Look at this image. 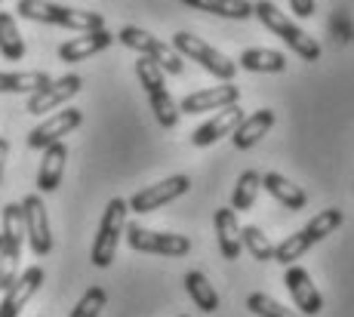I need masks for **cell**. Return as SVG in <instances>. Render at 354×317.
I'll use <instances>...</instances> for the list:
<instances>
[{
	"mask_svg": "<svg viewBox=\"0 0 354 317\" xmlns=\"http://www.w3.org/2000/svg\"><path fill=\"white\" fill-rule=\"evenodd\" d=\"M16 12L22 19H31V22H44V25H62V28L71 31H102L105 28V19L99 12L90 10H71V6L62 3H50V0H19Z\"/></svg>",
	"mask_w": 354,
	"mask_h": 317,
	"instance_id": "1",
	"label": "cell"
},
{
	"mask_svg": "<svg viewBox=\"0 0 354 317\" xmlns=\"http://www.w3.org/2000/svg\"><path fill=\"white\" fill-rule=\"evenodd\" d=\"M253 16L271 31V35L281 37L299 59H305V62H317V59H321V44H317L311 35H305L292 19H287V12H281L271 0H259V3H253Z\"/></svg>",
	"mask_w": 354,
	"mask_h": 317,
	"instance_id": "2",
	"label": "cell"
},
{
	"mask_svg": "<svg viewBox=\"0 0 354 317\" xmlns=\"http://www.w3.org/2000/svg\"><path fill=\"white\" fill-rule=\"evenodd\" d=\"M342 210H321L315 215V219L308 222V225L302 228V231L296 234H287V240H281V244L274 247V262H281V265H292L296 259H302L305 253H308L315 244H321L324 238H330L333 231H336L339 225H342Z\"/></svg>",
	"mask_w": 354,
	"mask_h": 317,
	"instance_id": "3",
	"label": "cell"
},
{
	"mask_svg": "<svg viewBox=\"0 0 354 317\" xmlns=\"http://www.w3.org/2000/svg\"><path fill=\"white\" fill-rule=\"evenodd\" d=\"M22 244H25V219L22 204L3 206V231H0V289H10L19 278V262H22Z\"/></svg>",
	"mask_w": 354,
	"mask_h": 317,
	"instance_id": "4",
	"label": "cell"
},
{
	"mask_svg": "<svg viewBox=\"0 0 354 317\" xmlns=\"http://www.w3.org/2000/svg\"><path fill=\"white\" fill-rule=\"evenodd\" d=\"M127 200L124 198H114L111 204L105 206V215L99 222V234L93 240V265L96 268H108L114 262V253H118V244H120V234L127 228Z\"/></svg>",
	"mask_w": 354,
	"mask_h": 317,
	"instance_id": "5",
	"label": "cell"
},
{
	"mask_svg": "<svg viewBox=\"0 0 354 317\" xmlns=\"http://www.w3.org/2000/svg\"><path fill=\"white\" fill-rule=\"evenodd\" d=\"M173 50L179 52L182 59H192L203 71H209L219 80H231L237 74V62H231L228 56H222L219 50H213L209 44H203L201 37L188 35V31H176L173 35Z\"/></svg>",
	"mask_w": 354,
	"mask_h": 317,
	"instance_id": "6",
	"label": "cell"
},
{
	"mask_svg": "<svg viewBox=\"0 0 354 317\" xmlns=\"http://www.w3.org/2000/svg\"><path fill=\"white\" fill-rule=\"evenodd\" d=\"M118 40L124 46H129V50H136L139 56L158 62L167 74H182V71H185V62H182V56L173 50V46L163 44V40H158L154 35H148V31L136 28V25H127V28H120Z\"/></svg>",
	"mask_w": 354,
	"mask_h": 317,
	"instance_id": "7",
	"label": "cell"
},
{
	"mask_svg": "<svg viewBox=\"0 0 354 317\" xmlns=\"http://www.w3.org/2000/svg\"><path fill=\"white\" fill-rule=\"evenodd\" d=\"M127 244L136 253H154V256H188L192 240L185 234H167V231H151L142 225H127Z\"/></svg>",
	"mask_w": 354,
	"mask_h": 317,
	"instance_id": "8",
	"label": "cell"
},
{
	"mask_svg": "<svg viewBox=\"0 0 354 317\" xmlns=\"http://www.w3.org/2000/svg\"><path fill=\"white\" fill-rule=\"evenodd\" d=\"M22 219H25V240L31 244V253L46 256L53 249V228L40 194H28L22 200Z\"/></svg>",
	"mask_w": 354,
	"mask_h": 317,
	"instance_id": "9",
	"label": "cell"
},
{
	"mask_svg": "<svg viewBox=\"0 0 354 317\" xmlns=\"http://www.w3.org/2000/svg\"><path fill=\"white\" fill-rule=\"evenodd\" d=\"M188 188H192L188 176H169V179L158 182V185H148V188H142V191H136L127 206L133 213H154V210H160V206L173 204L176 198H182Z\"/></svg>",
	"mask_w": 354,
	"mask_h": 317,
	"instance_id": "10",
	"label": "cell"
},
{
	"mask_svg": "<svg viewBox=\"0 0 354 317\" xmlns=\"http://www.w3.org/2000/svg\"><path fill=\"white\" fill-rule=\"evenodd\" d=\"M80 124H84V111H80V108H65V111H56L53 117H46L44 124H37L28 133V148H34V151H44V148L62 142V136H68L71 130H77Z\"/></svg>",
	"mask_w": 354,
	"mask_h": 317,
	"instance_id": "11",
	"label": "cell"
},
{
	"mask_svg": "<svg viewBox=\"0 0 354 317\" xmlns=\"http://www.w3.org/2000/svg\"><path fill=\"white\" fill-rule=\"evenodd\" d=\"M80 86H84L80 74H65V77H59V80H50L44 90H37V93H31V96H28V108H25V111H28V114L56 111L59 105H65L68 99L77 96Z\"/></svg>",
	"mask_w": 354,
	"mask_h": 317,
	"instance_id": "12",
	"label": "cell"
},
{
	"mask_svg": "<svg viewBox=\"0 0 354 317\" xmlns=\"http://www.w3.org/2000/svg\"><path fill=\"white\" fill-rule=\"evenodd\" d=\"M241 102V86L231 84V80H222L219 86H209V90H197L188 93L179 102V111L185 114H203V111H222L228 105Z\"/></svg>",
	"mask_w": 354,
	"mask_h": 317,
	"instance_id": "13",
	"label": "cell"
},
{
	"mask_svg": "<svg viewBox=\"0 0 354 317\" xmlns=\"http://www.w3.org/2000/svg\"><path fill=\"white\" fill-rule=\"evenodd\" d=\"M44 283V268L31 265L25 271H19V278L12 280V287L3 293V302H0V317H19L22 308L31 302V296L40 289Z\"/></svg>",
	"mask_w": 354,
	"mask_h": 317,
	"instance_id": "14",
	"label": "cell"
},
{
	"mask_svg": "<svg viewBox=\"0 0 354 317\" xmlns=\"http://www.w3.org/2000/svg\"><path fill=\"white\" fill-rule=\"evenodd\" d=\"M283 287L290 289L292 302H296V308L302 311V317H315L324 311V296L317 293V287L311 283V274L305 271V268L292 265L287 274H283Z\"/></svg>",
	"mask_w": 354,
	"mask_h": 317,
	"instance_id": "15",
	"label": "cell"
},
{
	"mask_svg": "<svg viewBox=\"0 0 354 317\" xmlns=\"http://www.w3.org/2000/svg\"><path fill=\"white\" fill-rule=\"evenodd\" d=\"M247 117V114L241 111V105H228V108H222L219 114H216L213 120H207L203 126H197L194 130V136H192V142L197 148H207V145H216L219 139H225V136H231V133L237 130V124Z\"/></svg>",
	"mask_w": 354,
	"mask_h": 317,
	"instance_id": "16",
	"label": "cell"
},
{
	"mask_svg": "<svg viewBox=\"0 0 354 317\" xmlns=\"http://www.w3.org/2000/svg\"><path fill=\"white\" fill-rule=\"evenodd\" d=\"M111 44H114V35L108 28L86 31V35H80V37L65 40V44L59 46V59H62V62H84V59H90V56H96V52L108 50Z\"/></svg>",
	"mask_w": 354,
	"mask_h": 317,
	"instance_id": "17",
	"label": "cell"
},
{
	"mask_svg": "<svg viewBox=\"0 0 354 317\" xmlns=\"http://www.w3.org/2000/svg\"><path fill=\"white\" fill-rule=\"evenodd\" d=\"M271 126H274V111H271V108H259V111H253L250 117H243L241 124H237V130L231 133V142H234L237 151H250L253 145L262 142V136Z\"/></svg>",
	"mask_w": 354,
	"mask_h": 317,
	"instance_id": "18",
	"label": "cell"
},
{
	"mask_svg": "<svg viewBox=\"0 0 354 317\" xmlns=\"http://www.w3.org/2000/svg\"><path fill=\"white\" fill-rule=\"evenodd\" d=\"M65 160H68L65 142H56V145L44 148V160H40V173H37V188H40V194H53L59 185H62Z\"/></svg>",
	"mask_w": 354,
	"mask_h": 317,
	"instance_id": "19",
	"label": "cell"
},
{
	"mask_svg": "<svg viewBox=\"0 0 354 317\" xmlns=\"http://www.w3.org/2000/svg\"><path fill=\"white\" fill-rule=\"evenodd\" d=\"M216 238H219V249L228 262H234L241 256V225H237V213L231 206L216 210Z\"/></svg>",
	"mask_w": 354,
	"mask_h": 317,
	"instance_id": "20",
	"label": "cell"
},
{
	"mask_svg": "<svg viewBox=\"0 0 354 317\" xmlns=\"http://www.w3.org/2000/svg\"><path fill=\"white\" fill-rule=\"evenodd\" d=\"M262 188L274 200H281L287 210H305V204H308V194H305L299 185H292L287 176H281V173H265V176H262Z\"/></svg>",
	"mask_w": 354,
	"mask_h": 317,
	"instance_id": "21",
	"label": "cell"
},
{
	"mask_svg": "<svg viewBox=\"0 0 354 317\" xmlns=\"http://www.w3.org/2000/svg\"><path fill=\"white\" fill-rule=\"evenodd\" d=\"M237 65L253 74H281L287 68V56L277 50H262V46H256V50H243Z\"/></svg>",
	"mask_w": 354,
	"mask_h": 317,
	"instance_id": "22",
	"label": "cell"
},
{
	"mask_svg": "<svg viewBox=\"0 0 354 317\" xmlns=\"http://www.w3.org/2000/svg\"><path fill=\"white\" fill-rule=\"evenodd\" d=\"M0 56L6 62H22L25 59V40L19 35V25L12 12H0Z\"/></svg>",
	"mask_w": 354,
	"mask_h": 317,
	"instance_id": "23",
	"label": "cell"
},
{
	"mask_svg": "<svg viewBox=\"0 0 354 317\" xmlns=\"http://www.w3.org/2000/svg\"><path fill=\"white\" fill-rule=\"evenodd\" d=\"M185 6L201 12H213V16H225V19H250L253 16V3L250 0H182Z\"/></svg>",
	"mask_w": 354,
	"mask_h": 317,
	"instance_id": "24",
	"label": "cell"
},
{
	"mask_svg": "<svg viewBox=\"0 0 354 317\" xmlns=\"http://www.w3.org/2000/svg\"><path fill=\"white\" fill-rule=\"evenodd\" d=\"M46 71H16V74H3L0 71V93H37L50 84Z\"/></svg>",
	"mask_w": 354,
	"mask_h": 317,
	"instance_id": "25",
	"label": "cell"
},
{
	"mask_svg": "<svg viewBox=\"0 0 354 317\" xmlns=\"http://www.w3.org/2000/svg\"><path fill=\"white\" fill-rule=\"evenodd\" d=\"M185 289H188L192 302H194L197 308H201L203 314H213L216 308H219V296H216L213 283L203 278L201 271H188V274H185Z\"/></svg>",
	"mask_w": 354,
	"mask_h": 317,
	"instance_id": "26",
	"label": "cell"
},
{
	"mask_svg": "<svg viewBox=\"0 0 354 317\" xmlns=\"http://www.w3.org/2000/svg\"><path fill=\"white\" fill-rule=\"evenodd\" d=\"M259 188H262V176H259L256 170L241 173V179H237L234 191H231V210H234V213L250 210V206L256 204V194H259Z\"/></svg>",
	"mask_w": 354,
	"mask_h": 317,
	"instance_id": "27",
	"label": "cell"
},
{
	"mask_svg": "<svg viewBox=\"0 0 354 317\" xmlns=\"http://www.w3.org/2000/svg\"><path fill=\"white\" fill-rule=\"evenodd\" d=\"M148 102H151V111L154 117H158V124L163 130H173L176 124H179V105H176V99L167 93V86H160V90L148 93Z\"/></svg>",
	"mask_w": 354,
	"mask_h": 317,
	"instance_id": "28",
	"label": "cell"
},
{
	"mask_svg": "<svg viewBox=\"0 0 354 317\" xmlns=\"http://www.w3.org/2000/svg\"><path fill=\"white\" fill-rule=\"evenodd\" d=\"M241 244L243 249H250V256L259 262H274V244L268 240V234L256 225H247L241 228Z\"/></svg>",
	"mask_w": 354,
	"mask_h": 317,
	"instance_id": "29",
	"label": "cell"
},
{
	"mask_svg": "<svg viewBox=\"0 0 354 317\" xmlns=\"http://www.w3.org/2000/svg\"><path fill=\"white\" fill-rule=\"evenodd\" d=\"M247 308L253 311L256 317H302V314H296V311H290V308H283L281 302H274L271 296H265V293H253L247 299Z\"/></svg>",
	"mask_w": 354,
	"mask_h": 317,
	"instance_id": "30",
	"label": "cell"
},
{
	"mask_svg": "<svg viewBox=\"0 0 354 317\" xmlns=\"http://www.w3.org/2000/svg\"><path fill=\"white\" fill-rule=\"evenodd\" d=\"M105 302H108L105 289H102V287H90L84 296H80L77 305H74L71 317H99L102 308H105Z\"/></svg>",
	"mask_w": 354,
	"mask_h": 317,
	"instance_id": "31",
	"label": "cell"
},
{
	"mask_svg": "<svg viewBox=\"0 0 354 317\" xmlns=\"http://www.w3.org/2000/svg\"><path fill=\"white\" fill-rule=\"evenodd\" d=\"M136 77H139V84L145 86V93H154V90H160V86H167L163 84V68L145 56L136 62Z\"/></svg>",
	"mask_w": 354,
	"mask_h": 317,
	"instance_id": "32",
	"label": "cell"
},
{
	"mask_svg": "<svg viewBox=\"0 0 354 317\" xmlns=\"http://www.w3.org/2000/svg\"><path fill=\"white\" fill-rule=\"evenodd\" d=\"M290 10L296 12L299 19H311L315 16V0H290Z\"/></svg>",
	"mask_w": 354,
	"mask_h": 317,
	"instance_id": "33",
	"label": "cell"
},
{
	"mask_svg": "<svg viewBox=\"0 0 354 317\" xmlns=\"http://www.w3.org/2000/svg\"><path fill=\"white\" fill-rule=\"evenodd\" d=\"M6 157H10V142L0 136V182H3V173H6Z\"/></svg>",
	"mask_w": 354,
	"mask_h": 317,
	"instance_id": "34",
	"label": "cell"
},
{
	"mask_svg": "<svg viewBox=\"0 0 354 317\" xmlns=\"http://www.w3.org/2000/svg\"><path fill=\"white\" fill-rule=\"evenodd\" d=\"M179 317H188V314H179Z\"/></svg>",
	"mask_w": 354,
	"mask_h": 317,
	"instance_id": "35",
	"label": "cell"
}]
</instances>
